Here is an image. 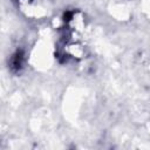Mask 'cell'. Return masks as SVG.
I'll list each match as a JSON object with an SVG mask.
<instances>
[{
	"label": "cell",
	"instance_id": "1",
	"mask_svg": "<svg viewBox=\"0 0 150 150\" xmlns=\"http://www.w3.org/2000/svg\"><path fill=\"white\" fill-rule=\"evenodd\" d=\"M25 53L21 49H18L9 60V68L13 73H20L25 67Z\"/></svg>",
	"mask_w": 150,
	"mask_h": 150
}]
</instances>
